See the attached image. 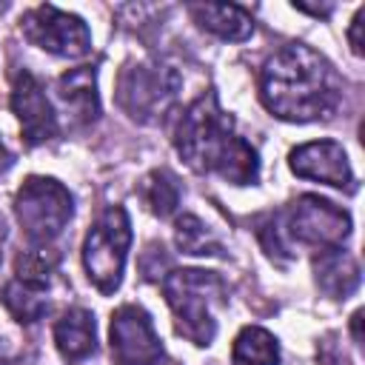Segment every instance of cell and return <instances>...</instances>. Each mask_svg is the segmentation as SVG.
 Returning a JSON list of instances; mask_svg holds the SVG:
<instances>
[{"mask_svg": "<svg viewBox=\"0 0 365 365\" xmlns=\"http://www.w3.org/2000/svg\"><path fill=\"white\" fill-rule=\"evenodd\" d=\"M128 245H131V222L125 208L120 205L106 208L83 242V265L88 271V279L103 294H114L120 288Z\"/></svg>", "mask_w": 365, "mask_h": 365, "instance_id": "cell-4", "label": "cell"}, {"mask_svg": "<svg viewBox=\"0 0 365 365\" xmlns=\"http://www.w3.org/2000/svg\"><path fill=\"white\" fill-rule=\"evenodd\" d=\"M291 171L302 180H317L334 188H354L348 154L334 140H314L291 151Z\"/></svg>", "mask_w": 365, "mask_h": 365, "instance_id": "cell-9", "label": "cell"}, {"mask_svg": "<svg viewBox=\"0 0 365 365\" xmlns=\"http://www.w3.org/2000/svg\"><path fill=\"white\" fill-rule=\"evenodd\" d=\"M57 94L60 100L74 111L77 120L91 123L100 117V97H97V77L91 66H80L71 68L60 77L57 83Z\"/></svg>", "mask_w": 365, "mask_h": 365, "instance_id": "cell-12", "label": "cell"}, {"mask_svg": "<svg viewBox=\"0 0 365 365\" xmlns=\"http://www.w3.org/2000/svg\"><path fill=\"white\" fill-rule=\"evenodd\" d=\"M0 365H6V356H3V345H0Z\"/></svg>", "mask_w": 365, "mask_h": 365, "instance_id": "cell-24", "label": "cell"}, {"mask_svg": "<svg viewBox=\"0 0 365 365\" xmlns=\"http://www.w3.org/2000/svg\"><path fill=\"white\" fill-rule=\"evenodd\" d=\"M71 202L74 200L63 182L51 177H29L14 197V214L29 242L48 245L54 237H60V231L71 220Z\"/></svg>", "mask_w": 365, "mask_h": 365, "instance_id": "cell-5", "label": "cell"}, {"mask_svg": "<svg viewBox=\"0 0 365 365\" xmlns=\"http://www.w3.org/2000/svg\"><path fill=\"white\" fill-rule=\"evenodd\" d=\"M11 111L20 120L23 137L29 145H40L57 134V117L51 103L43 94V86L29 74L20 71L11 86Z\"/></svg>", "mask_w": 365, "mask_h": 365, "instance_id": "cell-10", "label": "cell"}, {"mask_svg": "<svg viewBox=\"0 0 365 365\" xmlns=\"http://www.w3.org/2000/svg\"><path fill=\"white\" fill-rule=\"evenodd\" d=\"M3 305L9 308V314L17 322H37L48 308L46 285L29 282V279H11L3 288Z\"/></svg>", "mask_w": 365, "mask_h": 365, "instance_id": "cell-16", "label": "cell"}, {"mask_svg": "<svg viewBox=\"0 0 365 365\" xmlns=\"http://www.w3.org/2000/svg\"><path fill=\"white\" fill-rule=\"evenodd\" d=\"M168 94V86L160 71H145V68H131L123 83H120V100L123 106L137 117L160 106V100Z\"/></svg>", "mask_w": 365, "mask_h": 365, "instance_id": "cell-15", "label": "cell"}, {"mask_svg": "<svg viewBox=\"0 0 365 365\" xmlns=\"http://www.w3.org/2000/svg\"><path fill=\"white\" fill-rule=\"evenodd\" d=\"M222 288L225 285L214 271H200V268L171 271L163 279V294L174 314L177 334H182L194 345H211L217 334V319L211 308L214 302H220Z\"/></svg>", "mask_w": 365, "mask_h": 365, "instance_id": "cell-3", "label": "cell"}, {"mask_svg": "<svg viewBox=\"0 0 365 365\" xmlns=\"http://www.w3.org/2000/svg\"><path fill=\"white\" fill-rule=\"evenodd\" d=\"M231 356L237 365H277L279 362V345L265 328L248 325L237 334Z\"/></svg>", "mask_w": 365, "mask_h": 365, "instance_id": "cell-17", "label": "cell"}, {"mask_svg": "<svg viewBox=\"0 0 365 365\" xmlns=\"http://www.w3.org/2000/svg\"><path fill=\"white\" fill-rule=\"evenodd\" d=\"M143 200L157 217H168L180 202V185L168 171H151L143 180Z\"/></svg>", "mask_w": 365, "mask_h": 365, "instance_id": "cell-19", "label": "cell"}, {"mask_svg": "<svg viewBox=\"0 0 365 365\" xmlns=\"http://www.w3.org/2000/svg\"><path fill=\"white\" fill-rule=\"evenodd\" d=\"M111 356L114 365H157L163 359V342L151 317L140 305H123L111 314Z\"/></svg>", "mask_w": 365, "mask_h": 365, "instance_id": "cell-8", "label": "cell"}, {"mask_svg": "<svg viewBox=\"0 0 365 365\" xmlns=\"http://www.w3.org/2000/svg\"><path fill=\"white\" fill-rule=\"evenodd\" d=\"M174 145L191 168L217 171L222 180L234 185H248L259 177L257 151L234 134V123L217 106L214 94H202L182 111Z\"/></svg>", "mask_w": 365, "mask_h": 365, "instance_id": "cell-2", "label": "cell"}, {"mask_svg": "<svg viewBox=\"0 0 365 365\" xmlns=\"http://www.w3.org/2000/svg\"><path fill=\"white\" fill-rule=\"evenodd\" d=\"M94 339H97L94 317H91L86 308H71V311H66V314L57 319V325H54L57 351H60L63 359H68V362L86 359V356L94 351Z\"/></svg>", "mask_w": 365, "mask_h": 365, "instance_id": "cell-11", "label": "cell"}, {"mask_svg": "<svg viewBox=\"0 0 365 365\" xmlns=\"http://www.w3.org/2000/svg\"><path fill=\"white\" fill-rule=\"evenodd\" d=\"M362 17H365V9H359V11H356V17L351 20V29H348V40H351V48H354V54H362V43H359Z\"/></svg>", "mask_w": 365, "mask_h": 365, "instance_id": "cell-21", "label": "cell"}, {"mask_svg": "<svg viewBox=\"0 0 365 365\" xmlns=\"http://www.w3.org/2000/svg\"><path fill=\"white\" fill-rule=\"evenodd\" d=\"M11 163H14V157H11V151L6 148V143L0 140V174H3V171H9V168H11Z\"/></svg>", "mask_w": 365, "mask_h": 365, "instance_id": "cell-22", "label": "cell"}, {"mask_svg": "<svg viewBox=\"0 0 365 365\" xmlns=\"http://www.w3.org/2000/svg\"><path fill=\"white\" fill-rule=\"evenodd\" d=\"M259 100L271 114L282 120L308 123L328 117L336 108L339 86L322 54L294 43L279 48L262 66Z\"/></svg>", "mask_w": 365, "mask_h": 365, "instance_id": "cell-1", "label": "cell"}, {"mask_svg": "<svg viewBox=\"0 0 365 365\" xmlns=\"http://www.w3.org/2000/svg\"><path fill=\"white\" fill-rule=\"evenodd\" d=\"M57 265V254L48 248H31L26 254L17 257V279H29V282H43L48 279V274Z\"/></svg>", "mask_w": 365, "mask_h": 365, "instance_id": "cell-20", "label": "cell"}, {"mask_svg": "<svg viewBox=\"0 0 365 365\" xmlns=\"http://www.w3.org/2000/svg\"><path fill=\"white\" fill-rule=\"evenodd\" d=\"M177 245L182 254H197V257H220L222 254L220 240L194 214H182L177 220Z\"/></svg>", "mask_w": 365, "mask_h": 365, "instance_id": "cell-18", "label": "cell"}, {"mask_svg": "<svg viewBox=\"0 0 365 365\" xmlns=\"http://www.w3.org/2000/svg\"><path fill=\"white\" fill-rule=\"evenodd\" d=\"M328 365H345V362H339L336 356H331V359H328Z\"/></svg>", "mask_w": 365, "mask_h": 365, "instance_id": "cell-23", "label": "cell"}, {"mask_svg": "<svg viewBox=\"0 0 365 365\" xmlns=\"http://www.w3.org/2000/svg\"><path fill=\"white\" fill-rule=\"evenodd\" d=\"M314 271H317L319 288L325 294H331V297H342L345 299L359 285V265L342 248L319 251V257L314 259Z\"/></svg>", "mask_w": 365, "mask_h": 365, "instance_id": "cell-14", "label": "cell"}, {"mask_svg": "<svg viewBox=\"0 0 365 365\" xmlns=\"http://www.w3.org/2000/svg\"><path fill=\"white\" fill-rule=\"evenodd\" d=\"M20 26L29 43L57 57H83L91 48V34L86 23L77 14H68L51 3L26 11Z\"/></svg>", "mask_w": 365, "mask_h": 365, "instance_id": "cell-7", "label": "cell"}, {"mask_svg": "<svg viewBox=\"0 0 365 365\" xmlns=\"http://www.w3.org/2000/svg\"><path fill=\"white\" fill-rule=\"evenodd\" d=\"M194 20L222 40H245L254 31V20L242 6L234 3H197L191 6Z\"/></svg>", "mask_w": 365, "mask_h": 365, "instance_id": "cell-13", "label": "cell"}, {"mask_svg": "<svg viewBox=\"0 0 365 365\" xmlns=\"http://www.w3.org/2000/svg\"><path fill=\"white\" fill-rule=\"evenodd\" d=\"M282 228H285L288 240L328 251V248H339L342 240L351 234V217L331 200L305 194L288 208Z\"/></svg>", "mask_w": 365, "mask_h": 365, "instance_id": "cell-6", "label": "cell"}]
</instances>
